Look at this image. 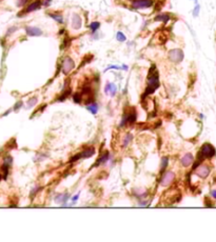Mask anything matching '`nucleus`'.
Returning a JSON list of instances; mask_svg holds the SVG:
<instances>
[{"label":"nucleus","instance_id":"f3484780","mask_svg":"<svg viewBox=\"0 0 216 242\" xmlns=\"http://www.w3.org/2000/svg\"><path fill=\"white\" fill-rule=\"evenodd\" d=\"M50 17H52L53 19L55 20V21H57L58 23H63V17L61 14H57V13H50L49 14Z\"/></svg>","mask_w":216,"mask_h":242},{"label":"nucleus","instance_id":"f03ea898","mask_svg":"<svg viewBox=\"0 0 216 242\" xmlns=\"http://www.w3.org/2000/svg\"><path fill=\"white\" fill-rule=\"evenodd\" d=\"M215 155V149L214 146L211 145L210 143H205L200 149V152L198 153V157H197V162H201L203 159L206 158H212Z\"/></svg>","mask_w":216,"mask_h":242},{"label":"nucleus","instance_id":"c756f323","mask_svg":"<svg viewBox=\"0 0 216 242\" xmlns=\"http://www.w3.org/2000/svg\"><path fill=\"white\" fill-rule=\"evenodd\" d=\"M79 198V194H77V195H76L75 197H73L72 198V204H74L76 202V201H77V199H78Z\"/></svg>","mask_w":216,"mask_h":242},{"label":"nucleus","instance_id":"f8f14e48","mask_svg":"<svg viewBox=\"0 0 216 242\" xmlns=\"http://www.w3.org/2000/svg\"><path fill=\"white\" fill-rule=\"evenodd\" d=\"M193 159L194 158H193V155H192V154H190V153L186 154V155L181 158V164H182V166H184V168L189 166V165L193 162Z\"/></svg>","mask_w":216,"mask_h":242},{"label":"nucleus","instance_id":"39448f33","mask_svg":"<svg viewBox=\"0 0 216 242\" xmlns=\"http://www.w3.org/2000/svg\"><path fill=\"white\" fill-rule=\"evenodd\" d=\"M136 118H137V114H136L135 110L131 111L130 113L125 114V116H123V118H122L120 122V126L125 125L127 123H134L136 121Z\"/></svg>","mask_w":216,"mask_h":242},{"label":"nucleus","instance_id":"2eb2a0df","mask_svg":"<svg viewBox=\"0 0 216 242\" xmlns=\"http://www.w3.org/2000/svg\"><path fill=\"white\" fill-rule=\"evenodd\" d=\"M105 93L107 94H111V96H115V94H116V92H117V87H116V85H115L114 83H108L107 85H105Z\"/></svg>","mask_w":216,"mask_h":242},{"label":"nucleus","instance_id":"cd10ccee","mask_svg":"<svg viewBox=\"0 0 216 242\" xmlns=\"http://www.w3.org/2000/svg\"><path fill=\"white\" fill-rule=\"evenodd\" d=\"M198 12H199V5H196V7L194 9V12H193V15H194V16L196 17L197 15H198Z\"/></svg>","mask_w":216,"mask_h":242},{"label":"nucleus","instance_id":"7ed1b4c3","mask_svg":"<svg viewBox=\"0 0 216 242\" xmlns=\"http://www.w3.org/2000/svg\"><path fill=\"white\" fill-rule=\"evenodd\" d=\"M132 7L135 10H140V9H148V7H153V0H132L131 1Z\"/></svg>","mask_w":216,"mask_h":242},{"label":"nucleus","instance_id":"1a4fd4ad","mask_svg":"<svg viewBox=\"0 0 216 242\" xmlns=\"http://www.w3.org/2000/svg\"><path fill=\"white\" fill-rule=\"evenodd\" d=\"M210 174V168L208 165H201L196 170V175L200 178H207Z\"/></svg>","mask_w":216,"mask_h":242},{"label":"nucleus","instance_id":"412c9836","mask_svg":"<svg viewBox=\"0 0 216 242\" xmlns=\"http://www.w3.org/2000/svg\"><path fill=\"white\" fill-rule=\"evenodd\" d=\"M132 139H133V136H132L131 134H127L125 139H123V142H122V146H127V145L130 143V141H131Z\"/></svg>","mask_w":216,"mask_h":242},{"label":"nucleus","instance_id":"5701e85b","mask_svg":"<svg viewBox=\"0 0 216 242\" xmlns=\"http://www.w3.org/2000/svg\"><path fill=\"white\" fill-rule=\"evenodd\" d=\"M81 99H82L81 94H79V93L74 94V96H73V100H74V102H76V103H80V102H81Z\"/></svg>","mask_w":216,"mask_h":242},{"label":"nucleus","instance_id":"aec40b11","mask_svg":"<svg viewBox=\"0 0 216 242\" xmlns=\"http://www.w3.org/2000/svg\"><path fill=\"white\" fill-rule=\"evenodd\" d=\"M99 27H100V23H99L98 21H94V22H92L91 24H90V29H92V32L93 33H95Z\"/></svg>","mask_w":216,"mask_h":242},{"label":"nucleus","instance_id":"423d86ee","mask_svg":"<svg viewBox=\"0 0 216 242\" xmlns=\"http://www.w3.org/2000/svg\"><path fill=\"white\" fill-rule=\"evenodd\" d=\"M41 5H42V1H41V0H35L34 2L30 3L29 5L26 7L25 10H24V12L22 11V13L19 14L18 16H22V14H29V13H31V12L39 10L40 7H41Z\"/></svg>","mask_w":216,"mask_h":242},{"label":"nucleus","instance_id":"20e7f679","mask_svg":"<svg viewBox=\"0 0 216 242\" xmlns=\"http://www.w3.org/2000/svg\"><path fill=\"white\" fill-rule=\"evenodd\" d=\"M169 59H170L172 62H175V63H179V62L182 61L183 59V52L180 50V48H174V50H171L169 52Z\"/></svg>","mask_w":216,"mask_h":242},{"label":"nucleus","instance_id":"6e6552de","mask_svg":"<svg viewBox=\"0 0 216 242\" xmlns=\"http://www.w3.org/2000/svg\"><path fill=\"white\" fill-rule=\"evenodd\" d=\"M174 178H175V174H174L173 172H167V173L162 176V178H161V181H160L161 185H162V186H168V185H170V184L173 182Z\"/></svg>","mask_w":216,"mask_h":242},{"label":"nucleus","instance_id":"c85d7f7f","mask_svg":"<svg viewBox=\"0 0 216 242\" xmlns=\"http://www.w3.org/2000/svg\"><path fill=\"white\" fill-rule=\"evenodd\" d=\"M20 107H22V102H21V101H19V102H18V103H16V105H15V107H14V110H15V111L19 110V109H20Z\"/></svg>","mask_w":216,"mask_h":242},{"label":"nucleus","instance_id":"6ab92c4d","mask_svg":"<svg viewBox=\"0 0 216 242\" xmlns=\"http://www.w3.org/2000/svg\"><path fill=\"white\" fill-rule=\"evenodd\" d=\"M87 110L90 111L93 115H95V114H97V112H98V105L96 103H91L87 107Z\"/></svg>","mask_w":216,"mask_h":242},{"label":"nucleus","instance_id":"4be33fe9","mask_svg":"<svg viewBox=\"0 0 216 242\" xmlns=\"http://www.w3.org/2000/svg\"><path fill=\"white\" fill-rule=\"evenodd\" d=\"M168 162H169V158H168V157H164L162 160H161V168H160L161 172H164V170L167 168Z\"/></svg>","mask_w":216,"mask_h":242},{"label":"nucleus","instance_id":"b1692460","mask_svg":"<svg viewBox=\"0 0 216 242\" xmlns=\"http://www.w3.org/2000/svg\"><path fill=\"white\" fill-rule=\"evenodd\" d=\"M116 38H117V40L118 41H120V42H122V41H125V36L122 34L121 32H118L117 33V35H116Z\"/></svg>","mask_w":216,"mask_h":242},{"label":"nucleus","instance_id":"a878e982","mask_svg":"<svg viewBox=\"0 0 216 242\" xmlns=\"http://www.w3.org/2000/svg\"><path fill=\"white\" fill-rule=\"evenodd\" d=\"M28 1H29V0H17V7H24V5L28 3Z\"/></svg>","mask_w":216,"mask_h":242},{"label":"nucleus","instance_id":"ddd939ff","mask_svg":"<svg viewBox=\"0 0 216 242\" xmlns=\"http://www.w3.org/2000/svg\"><path fill=\"white\" fill-rule=\"evenodd\" d=\"M94 154H95V149H94V147H89V149H85L83 152L79 153L80 158H82V159L90 158V157H91V156H93Z\"/></svg>","mask_w":216,"mask_h":242},{"label":"nucleus","instance_id":"dca6fc26","mask_svg":"<svg viewBox=\"0 0 216 242\" xmlns=\"http://www.w3.org/2000/svg\"><path fill=\"white\" fill-rule=\"evenodd\" d=\"M109 157H110V153L105 152V154H103V155H102L101 157H100V158L97 160V162H96V164L94 165V166H97L98 164H101V163H105V162H107L109 159H110Z\"/></svg>","mask_w":216,"mask_h":242},{"label":"nucleus","instance_id":"7c9ffc66","mask_svg":"<svg viewBox=\"0 0 216 242\" xmlns=\"http://www.w3.org/2000/svg\"><path fill=\"white\" fill-rule=\"evenodd\" d=\"M111 68H116V70H119V66H116V65H111V66H109L108 68H107V70H105V71H108V70H111Z\"/></svg>","mask_w":216,"mask_h":242},{"label":"nucleus","instance_id":"bb28decb","mask_svg":"<svg viewBox=\"0 0 216 242\" xmlns=\"http://www.w3.org/2000/svg\"><path fill=\"white\" fill-rule=\"evenodd\" d=\"M41 190V187H40V186H36L33 190H32V192H31V196H34V195L38 193V190Z\"/></svg>","mask_w":216,"mask_h":242},{"label":"nucleus","instance_id":"9b49d317","mask_svg":"<svg viewBox=\"0 0 216 242\" xmlns=\"http://www.w3.org/2000/svg\"><path fill=\"white\" fill-rule=\"evenodd\" d=\"M81 24H82V20H81V17L79 16L78 14H74L73 15V18H72V26L74 29H79L80 27H81Z\"/></svg>","mask_w":216,"mask_h":242},{"label":"nucleus","instance_id":"0eeeda50","mask_svg":"<svg viewBox=\"0 0 216 242\" xmlns=\"http://www.w3.org/2000/svg\"><path fill=\"white\" fill-rule=\"evenodd\" d=\"M74 68H75V63L73 61V59L66 57L62 62V73L64 75H68Z\"/></svg>","mask_w":216,"mask_h":242},{"label":"nucleus","instance_id":"2f4dec72","mask_svg":"<svg viewBox=\"0 0 216 242\" xmlns=\"http://www.w3.org/2000/svg\"><path fill=\"white\" fill-rule=\"evenodd\" d=\"M211 196L216 199V190H212V192H211Z\"/></svg>","mask_w":216,"mask_h":242},{"label":"nucleus","instance_id":"4468645a","mask_svg":"<svg viewBox=\"0 0 216 242\" xmlns=\"http://www.w3.org/2000/svg\"><path fill=\"white\" fill-rule=\"evenodd\" d=\"M68 199H69V194H58L55 197V201L57 203L66 204Z\"/></svg>","mask_w":216,"mask_h":242},{"label":"nucleus","instance_id":"a211bd4d","mask_svg":"<svg viewBox=\"0 0 216 242\" xmlns=\"http://www.w3.org/2000/svg\"><path fill=\"white\" fill-rule=\"evenodd\" d=\"M155 20L156 21H164V22H168L170 20V16L167 15V14H160L158 16L155 17Z\"/></svg>","mask_w":216,"mask_h":242},{"label":"nucleus","instance_id":"393cba45","mask_svg":"<svg viewBox=\"0 0 216 242\" xmlns=\"http://www.w3.org/2000/svg\"><path fill=\"white\" fill-rule=\"evenodd\" d=\"M36 103H37V98H32V99H30L29 102H28V109H31V107H34Z\"/></svg>","mask_w":216,"mask_h":242},{"label":"nucleus","instance_id":"9d476101","mask_svg":"<svg viewBox=\"0 0 216 242\" xmlns=\"http://www.w3.org/2000/svg\"><path fill=\"white\" fill-rule=\"evenodd\" d=\"M25 32L29 36H40L42 35V31L38 27H35V26H26L25 27Z\"/></svg>","mask_w":216,"mask_h":242},{"label":"nucleus","instance_id":"f257e3e1","mask_svg":"<svg viewBox=\"0 0 216 242\" xmlns=\"http://www.w3.org/2000/svg\"><path fill=\"white\" fill-rule=\"evenodd\" d=\"M148 83H149V85H148L147 90L144 92L142 98L149 96L151 94H153L154 90L159 87V84H160L159 83V75H158V72H157V70H156V66H155V65H152V68H151L150 71H149Z\"/></svg>","mask_w":216,"mask_h":242}]
</instances>
